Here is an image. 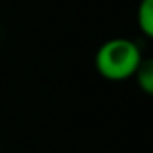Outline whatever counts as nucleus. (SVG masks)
<instances>
[{
    "label": "nucleus",
    "mask_w": 153,
    "mask_h": 153,
    "mask_svg": "<svg viewBox=\"0 0 153 153\" xmlns=\"http://www.w3.org/2000/svg\"><path fill=\"white\" fill-rule=\"evenodd\" d=\"M142 61L139 45L128 38H112L96 52V68L108 81H124L133 78Z\"/></svg>",
    "instance_id": "obj_1"
},
{
    "label": "nucleus",
    "mask_w": 153,
    "mask_h": 153,
    "mask_svg": "<svg viewBox=\"0 0 153 153\" xmlns=\"http://www.w3.org/2000/svg\"><path fill=\"white\" fill-rule=\"evenodd\" d=\"M137 25L146 38L153 36V0H140L139 2Z\"/></svg>",
    "instance_id": "obj_2"
},
{
    "label": "nucleus",
    "mask_w": 153,
    "mask_h": 153,
    "mask_svg": "<svg viewBox=\"0 0 153 153\" xmlns=\"http://www.w3.org/2000/svg\"><path fill=\"white\" fill-rule=\"evenodd\" d=\"M133 78L139 85V88L146 94V96H151L153 94V61L151 59H146L142 58L140 65L137 67Z\"/></svg>",
    "instance_id": "obj_3"
},
{
    "label": "nucleus",
    "mask_w": 153,
    "mask_h": 153,
    "mask_svg": "<svg viewBox=\"0 0 153 153\" xmlns=\"http://www.w3.org/2000/svg\"><path fill=\"white\" fill-rule=\"evenodd\" d=\"M0 153H2V151H0Z\"/></svg>",
    "instance_id": "obj_4"
}]
</instances>
